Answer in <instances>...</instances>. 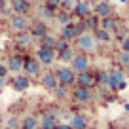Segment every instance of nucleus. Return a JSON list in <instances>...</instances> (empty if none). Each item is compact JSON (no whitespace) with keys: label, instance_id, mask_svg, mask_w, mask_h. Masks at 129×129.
Returning a JSON list of instances; mask_svg holds the SVG:
<instances>
[{"label":"nucleus","instance_id":"1","mask_svg":"<svg viewBox=\"0 0 129 129\" xmlns=\"http://www.w3.org/2000/svg\"><path fill=\"white\" fill-rule=\"evenodd\" d=\"M78 48L80 49H85V51H93V49L97 48V42H95V36L93 34H89V32H84V34H80L76 40Z\"/></svg>","mask_w":129,"mask_h":129},{"label":"nucleus","instance_id":"12","mask_svg":"<svg viewBox=\"0 0 129 129\" xmlns=\"http://www.w3.org/2000/svg\"><path fill=\"white\" fill-rule=\"evenodd\" d=\"M38 67H40V63L34 59H25L23 61V69L27 70V74H36L38 72Z\"/></svg>","mask_w":129,"mask_h":129},{"label":"nucleus","instance_id":"42","mask_svg":"<svg viewBox=\"0 0 129 129\" xmlns=\"http://www.w3.org/2000/svg\"><path fill=\"white\" fill-rule=\"evenodd\" d=\"M99 2H106V0H99Z\"/></svg>","mask_w":129,"mask_h":129},{"label":"nucleus","instance_id":"35","mask_svg":"<svg viewBox=\"0 0 129 129\" xmlns=\"http://www.w3.org/2000/svg\"><path fill=\"white\" fill-rule=\"evenodd\" d=\"M121 49H123V53H129V38H123V42H121Z\"/></svg>","mask_w":129,"mask_h":129},{"label":"nucleus","instance_id":"22","mask_svg":"<svg viewBox=\"0 0 129 129\" xmlns=\"http://www.w3.org/2000/svg\"><path fill=\"white\" fill-rule=\"evenodd\" d=\"M21 123H23V129H36L38 127V123H36V120H34V118L32 116H28V118H25L23 121H21Z\"/></svg>","mask_w":129,"mask_h":129},{"label":"nucleus","instance_id":"36","mask_svg":"<svg viewBox=\"0 0 129 129\" xmlns=\"http://www.w3.org/2000/svg\"><path fill=\"white\" fill-rule=\"evenodd\" d=\"M6 74H8V67L0 64V78H6Z\"/></svg>","mask_w":129,"mask_h":129},{"label":"nucleus","instance_id":"43","mask_svg":"<svg viewBox=\"0 0 129 129\" xmlns=\"http://www.w3.org/2000/svg\"><path fill=\"white\" fill-rule=\"evenodd\" d=\"M4 129H8V127H4Z\"/></svg>","mask_w":129,"mask_h":129},{"label":"nucleus","instance_id":"18","mask_svg":"<svg viewBox=\"0 0 129 129\" xmlns=\"http://www.w3.org/2000/svg\"><path fill=\"white\" fill-rule=\"evenodd\" d=\"M74 34H76V28H74V25H67V27H63L61 38H63V40H70Z\"/></svg>","mask_w":129,"mask_h":129},{"label":"nucleus","instance_id":"26","mask_svg":"<svg viewBox=\"0 0 129 129\" xmlns=\"http://www.w3.org/2000/svg\"><path fill=\"white\" fill-rule=\"evenodd\" d=\"M53 49H57V51H64V49H69V42H67V40H63V38H57V40H55V48H53Z\"/></svg>","mask_w":129,"mask_h":129},{"label":"nucleus","instance_id":"24","mask_svg":"<svg viewBox=\"0 0 129 129\" xmlns=\"http://www.w3.org/2000/svg\"><path fill=\"white\" fill-rule=\"evenodd\" d=\"M40 48H49V49H53V48H55V38H51V36H44V38H42ZM53 51H55V49H53Z\"/></svg>","mask_w":129,"mask_h":129},{"label":"nucleus","instance_id":"2","mask_svg":"<svg viewBox=\"0 0 129 129\" xmlns=\"http://www.w3.org/2000/svg\"><path fill=\"white\" fill-rule=\"evenodd\" d=\"M57 82H59L61 85H70L74 80H76V76H74V70L69 69V67H63V69L57 70Z\"/></svg>","mask_w":129,"mask_h":129},{"label":"nucleus","instance_id":"25","mask_svg":"<svg viewBox=\"0 0 129 129\" xmlns=\"http://www.w3.org/2000/svg\"><path fill=\"white\" fill-rule=\"evenodd\" d=\"M59 59H61V61H70V63H72V59H74L72 48H69V49H64V51H61V53H59Z\"/></svg>","mask_w":129,"mask_h":129},{"label":"nucleus","instance_id":"11","mask_svg":"<svg viewBox=\"0 0 129 129\" xmlns=\"http://www.w3.org/2000/svg\"><path fill=\"white\" fill-rule=\"evenodd\" d=\"M13 10H15V13H19V15H23V13L28 12V8H30V4H28L27 0H13Z\"/></svg>","mask_w":129,"mask_h":129},{"label":"nucleus","instance_id":"20","mask_svg":"<svg viewBox=\"0 0 129 129\" xmlns=\"http://www.w3.org/2000/svg\"><path fill=\"white\" fill-rule=\"evenodd\" d=\"M30 38H32V34H28V32H17L15 40L19 42L21 46H28L30 44Z\"/></svg>","mask_w":129,"mask_h":129},{"label":"nucleus","instance_id":"23","mask_svg":"<svg viewBox=\"0 0 129 129\" xmlns=\"http://www.w3.org/2000/svg\"><path fill=\"white\" fill-rule=\"evenodd\" d=\"M95 38H97V40H101V42H108L110 34L105 30V28H97V30H95Z\"/></svg>","mask_w":129,"mask_h":129},{"label":"nucleus","instance_id":"30","mask_svg":"<svg viewBox=\"0 0 129 129\" xmlns=\"http://www.w3.org/2000/svg\"><path fill=\"white\" fill-rule=\"evenodd\" d=\"M40 12H42V15H44V19H51V17H53V12L48 8V6H42Z\"/></svg>","mask_w":129,"mask_h":129},{"label":"nucleus","instance_id":"27","mask_svg":"<svg viewBox=\"0 0 129 129\" xmlns=\"http://www.w3.org/2000/svg\"><path fill=\"white\" fill-rule=\"evenodd\" d=\"M6 127L8 129H17L19 127V120H17L15 116H10L8 120H6Z\"/></svg>","mask_w":129,"mask_h":129},{"label":"nucleus","instance_id":"16","mask_svg":"<svg viewBox=\"0 0 129 129\" xmlns=\"http://www.w3.org/2000/svg\"><path fill=\"white\" fill-rule=\"evenodd\" d=\"M95 12H97L99 17H108L110 15V4L108 2H99L97 8H95Z\"/></svg>","mask_w":129,"mask_h":129},{"label":"nucleus","instance_id":"13","mask_svg":"<svg viewBox=\"0 0 129 129\" xmlns=\"http://www.w3.org/2000/svg\"><path fill=\"white\" fill-rule=\"evenodd\" d=\"M76 80H78V84H80V87H89V85L95 82V78H93L89 72H82Z\"/></svg>","mask_w":129,"mask_h":129},{"label":"nucleus","instance_id":"34","mask_svg":"<svg viewBox=\"0 0 129 129\" xmlns=\"http://www.w3.org/2000/svg\"><path fill=\"white\" fill-rule=\"evenodd\" d=\"M120 63L121 64H129V53H121L120 55Z\"/></svg>","mask_w":129,"mask_h":129},{"label":"nucleus","instance_id":"37","mask_svg":"<svg viewBox=\"0 0 129 129\" xmlns=\"http://www.w3.org/2000/svg\"><path fill=\"white\" fill-rule=\"evenodd\" d=\"M63 8L64 10H70V8H72V0H63Z\"/></svg>","mask_w":129,"mask_h":129},{"label":"nucleus","instance_id":"44","mask_svg":"<svg viewBox=\"0 0 129 129\" xmlns=\"http://www.w3.org/2000/svg\"><path fill=\"white\" fill-rule=\"evenodd\" d=\"M0 121H2V120H0Z\"/></svg>","mask_w":129,"mask_h":129},{"label":"nucleus","instance_id":"7","mask_svg":"<svg viewBox=\"0 0 129 129\" xmlns=\"http://www.w3.org/2000/svg\"><path fill=\"white\" fill-rule=\"evenodd\" d=\"M121 82H123V74L118 72V70H114L112 74H108V85L112 89H120Z\"/></svg>","mask_w":129,"mask_h":129},{"label":"nucleus","instance_id":"40","mask_svg":"<svg viewBox=\"0 0 129 129\" xmlns=\"http://www.w3.org/2000/svg\"><path fill=\"white\" fill-rule=\"evenodd\" d=\"M0 12H4V0H0Z\"/></svg>","mask_w":129,"mask_h":129},{"label":"nucleus","instance_id":"6","mask_svg":"<svg viewBox=\"0 0 129 129\" xmlns=\"http://www.w3.org/2000/svg\"><path fill=\"white\" fill-rule=\"evenodd\" d=\"M10 27H12L13 30H23V28L27 27V19H25V15L15 13V15L10 19Z\"/></svg>","mask_w":129,"mask_h":129},{"label":"nucleus","instance_id":"39","mask_svg":"<svg viewBox=\"0 0 129 129\" xmlns=\"http://www.w3.org/2000/svg\"><path fill=\"white\" fill-rule=\"evenodd\" d=\"M4 85H6V80H4V78H0V89L4 87Z\"/></svg>","mask_w":129,"mask_h":129},{"label":"nucleus","instance_id":"3","mask_svg":"<svg viewBox=\"0 0 129 129\" xmlns=\"http://www.w3.org/2000/svg\"><path fill=\"white\" fill-rule=\"evenodd\" d=\"M87 67H89V59H87V55H84V53H80V55H74V59H72V70L74 72H85L87 70Z\"/></svg>","mask_w":129,"mask_h":129},{"label":"nucleus","instance_id":"9","mask_svg":"<svg viewBox=\"0 0 129 129\" xmlns=\"http://www.w3.org/2000/svg\"><path fill=\"white\" fill-rule=\"evenodd\" d=\"M74 99L76 101H82V103H85V101H89V97H91V93H89V87H76L74 89Z\"/></svg>","mask_w":129,"mask_h":129},{"label":"nucleus","instance_id":"15","mask_svg":"<svg viewBox=\"0 0 129 129\" xmlns=\"http://www.w3.org/2000/svg\"><path fill=\"white\" fill-rule=\"evenodd\" d=\"M23 69V59L21 57H10L8 61V70H12V72H17V70Z\"/></svg>","mask_w":129,"mask_h":129},{"label":"nucleus","instance_id":"28","mask_svg":"<svg viewBox=\"0 0 129 129\" xmlns=\"http://www.w3.org/2000/svg\"><path fill=\"white\" fill-rule=\"evenodd\" d=\"M59 23H63L64 27H67V25H70V15L67 12H61L59 13Z\"/></svg>","mask_w":129,"mask_h":129},{"label":"nucleus","instance_id":"10","mask_svg":"<svg viewBox=\"0 0 129 129\" xmlns=\"http://www.w3.org/2000/svg\"><path fill=\"white\" fill-rule=\"evenodd\" d=\"M70 127L72 129H85L87 127V121H85V118L82 114H74L72 120H70Z\"/></svg>","mask_w":129,"mask_h":129},{"label":"nucleus","instance_id":"41","mask_svg":"<svg viewBox=\"0 0 129 129\" xmlns=\"http://www.w3.org/2000/svg\"><path fill=\"white\" fill-rule=\"evenodd\" d=\"M125 110H127V112H129V103H127V105H125Z\"/></svg>","mask_w":129,"mask_h":129},{"label":"nucleus","instance_id":"14","mask_svg":"<svg viewBox=\"0 0 129 129\" xmlns=\"http://www.w3.org/2000/svg\"><path fill=\"white\" fill-rule=\"evenodd\" d=\"M13 87H15L17 91H25V89L28 87V78L27 76H15L13 78Z\"/></svg>","mask_w":129,"mask_h":129},{"label":"nucleus","instance_id":"8","mask_svg":"<svg viewBox=\"0 0 129 129\" xmlns=\"http://www.w3.org/2000/svg\"><path fill=\"white\" fill-rule=\"evenodd\" d=\"M87 13H89V6H87V2H84V0H80V2H76V6H74V15L76 17H87Z\"/></svg>","mask_w":129,"mask_h":129},{"label":"nucleus","instance_id":"4","mask_svg":"<svg viewBox=\"0 0 129 129\" xmlns=\"http://www.w3.org/2000/svg\"><path fill=\"white\" fill-rule=\"evenodd\" d=\"M36 57H38V63H42V64H51L53 59H55V51H53V49H49V48H38Z\"/></svg>","mask_w":129,"mask_h":129},{"label":"nucleus","instance_id":"19","mask_svg":"<svg viewBox=\"0 0 129 129\" xmlns=\"http://www.w3.org/2000/svg\"><path fill=\"white\" fill-rule=\"evenodd\" d=\"M42 129H55L57 127V120L55 118H48V116H42Z\"/></svg>","mask_w":129,"mask_h":129},{"label":"nucleus","instance_id":"5","mask_svg":"<svg viewBox=\"0 0 129 129\" xmlns=\"http://www.w3.org/2000/svg\"><path fill=\"white\" fill-rule=\"evenodd\" d=\"M42 85H44L46 89H55L57 85H59V82H57V76L53 72H46L44 76H42Z\"/></svg>","mask_w":129,"mask_h":129},{"label":"nucleus","instance_id":"31","mask_svg":"<svg viewBox=\"0 0 129 129\" xmlns=\"http://www.w3.org/2000/svg\"><path fill=\"white\" fill-rule=\"evenodd\" d=\"M97 21H99L97 17H89V19L85 21V28H95L97 27Z\"/></svg>","mask_w":129,"mask_h":129},{"label":"nucleus","instance_id":"38","mask_svg":"<svg viewBox=\"0 0 129 129\" xmlns=\"http://www.w3.org/2000/svg\"><path fill=\"white\" fill-rule=\"evenodd\" d=\"M55 129H72V127H70V123H57Z\"/></svg>","mask_w":129,"mask_h":129},{"label":"nucleus","instance_id":"21","mask_svg":"<svg viewBox=\"0 0 129 129\" xmlns=\"http://www.w3.org/2000/svg\"><path fill=\"white\" fill-rule=\"evenodd\" d=\"M103 28H105L106 32L108 30H116V21H114L112 17H105V19H103Z\"/></svg>","mask_w":129,"mask_h":129},{"label":"nucleus","instance_id":"17","mask_svg":"<svg viewBox=\"0 0 129 129\" xmlns=\"http://www.w3.org/2000/svg\"><path fill=\"white\" fill-rule=\"evenodd\" d=\"M32 36H36V38L48 36V27H46L44 23H36V25H34V28H32Z\"/></svg>","mask_w":129,"mask_h":129},{"label":"nucleus","instance_id":"29","mask_svg":"<svg viewBox=\"0 0 129 129\" xmlns=\"http://www.w3.org/2000/svg\"><path fill=\"white\" fill-rule=\"evenodd\" d=\"M55 93H57V97H59V99H63V97H67V85H57L55 87Z\"/></svg>","mask_w":129,"mask_h":129},{"label":"nucleus","instance_id":"33","mask_svg":"<svg viewBox=\"0 0 129 129\" xmlns=\"http://www.w3.org/2000/svg\"><path fill=\"white\" fill-rule=\"evenodd\" d=\"M97 80L101 82V84H106V85H108V74L101 72V74H99V76H97Z\"/></svg>","mask_w":129,"mask_h":129},{"label":"nucleus","instance_id":"32","mask_svg":"<svg viewBox=\"0 0 129 129\" xmlns=\"http://www.w3.org/2000/svg\"><path fill=\"white\" fill-rule=\"evenodd\" d=\"M59 6H61V0H48V8L51 10V12L55 8H59Z\"/></svg>","mask_w":129,"mask_h":129}]
</instances>
